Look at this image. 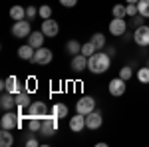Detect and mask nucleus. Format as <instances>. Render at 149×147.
Wrapping results in <instances>:
<instances>
[{"label":"nucleus","instance_id":"obj_25","mask_svg":"<svg viewBox=\"0 0 149 147\" xmlns=\"http://www.w3.org/2000/svg\"><path fill=\"white\" fill-rule=\"evenodd\" d=\"M28 129L30 131H40L42 129V117H28Z\"/></svg>","mask_w":149,"mask_h":147},{"label":"nucleus","instance_id":"obj_21","mask_svg":"<svg viewBox=\"0 0 149 147\" xmlns=\"http://www.w3.org/2000/svg\"><path fill=\"white\" fill-rule=\"evenodd\" d=\"M50 113H54L58 119L68 117V105H64V103H54V105H52V109H50Z\"/></svg>","mask_w":149,"mask_h":147},{"label":"nucleus","instance_id":"obj_23","mask_svg":"<svg viewBox=\"0 0 149 147\" xmlns=\"http://www.w3.org/2000/svg\"><path fill=\"white\" fill-rule=\"evenodd\" d=\"M90 42H92V44L95 46L97 50H102L103 46H105V36H103L102 32H95V34L92 36V40H90Z\"/></svg>","mask_w":149,"mask_h":147},{"label":"nucleus","instance_id":"obj_3","mask_svg":"<svg viewBox=\"0 0 149 147\" xmlns=\"http://www.w3.org/2000/svg\"><path fill=\"white\" fill-rule=\"evenodd\" d=\"M0 127L2 129H18L20 127V113L16 111H6L2 117H0Z\"/></svg>","mask_w":149,"mask_h":147},{"label":"nucleus","instance_id":"obj_33","mask_svg":"<svg viewBox=\"0 0 149 147\" xmlns=\"http://www.w3.org/2000/svg\"><path fill=\"white\" fill-rule=\"evenodd\" d=\"M60 4L66 6V8H74V6L78 4V0H60Z\"/></svg>","mask_w":149,"mask_h":147},{"label":"nucleus","instance_id":"obj_28","mask_svg":"<svg viewBox=\"0 0 149 147\" xmlns=\"http://www.w3.org/2000/svg\"><path fill=\"white\" fill-rule=\"evenodd\" d=\"M38 16H40L42 20H48V18H52V8H50L48 4L40 6V8H38Z\"/></svg>","mask_w":149,"mask_h":147},{"label":"nucleus","instance_id":"obj_26","mask_svg":"<svg viewBox=\"0 0 149 147\" xmlns=\"http://www.w3.org/2000/svg\"><path fill=\"white\" fill-rule=\"evenodd\" d=\"M137 8H139V14H141L143 18H149V0H139Z\"/></svg>","mask_w":149,"mask_h":147},{"label":"nucleus","instance_id":"obj_29","mask_svg":"<svg viewBox=\"0 0 149 147\" xmlns=\"http://www.w3.org/2000/svg\"><path fill=\"white\" fill-rule=\"evenodd\" d=\"M95 52H97V48H95V46L92 44V42H88V44H84L81 46V54H84V56H92V54H95Z\"/></svg>","mask_w":149,"mask_h":147},{"label":"nucleus","instance_id":"obj_32","mask_svg":"<svg viewBox=\"0 0 149 147\" xmlns=\"http://www.w3.org/2000/svg\"><path fill=\"white\" fill-rule=\"evenodd\" d=\"M137 14H139L137 4H127V16H137Z\"/></svg>","mask_w":149,"mask_h":147},{"label":"nucleus","instance_id":"obj_35","mask_svg":"<svg viewBox=\"0 0 149 147\" xmlns=\"http://www.w3.org/2000/svg\"><path fill=\"white\" fill-rule=\"evenodd\" d=\"M125 2H127V4H137L139 0H125Z\"/></svg>","mask_w":149,"mask_h":147},{"label":"nucleus","instance_id":"obj_14","mask_svg":"<svg viewBox=\"0 0 149 147\" xmlns=\"http://www.w3.org/2000/svg\"><path fill=\"white\" fill-rule=\"evenodd\" d=\"M14 105H16V95L10 93V91H4L2 98H0V107H2L4 111H10Z\"/></svg>","mask_w":149,"mask_h":147},{"label":"nucleus","instance_id":"obj_19","mask_svg":"<svg viewBox=\"0 0 149 147\" xmlns=\"http://www.w3.org/2000/svg\"><path fill=\"white\" fill-rule=\"evenodd\" d=\"M12 143H14L12 129H2V131H0V145L2 147H10Z\"/></svg>","mask_w":149,"mask_h":147},{"label":"nucleus","instance_id":"obj_15","mask_svg":"<svg viewBox=\"0 0 149 147\" xmlns=\"http://www.w3.org/2000/svg\"><path fill=\"white\" fill-rule=\"evenodd\" d=\"M72 70H74V72H84V70H88V56L76 54V56L72 58Z\"/></svg>","mask_w":149,"mask_h":147},{"label":"nucleus","instance_id":"obj_6","mask_svg":"<svg viewBox=\"0 0 149 147\" xmlns=\"http://www.w3.org/2000/svg\"><path fill=\"white\" fill-rule=\"evenodd\" d=\"M133 42L141 48H147L149 46V26L145 24H141L135 28V32H133Z\"/></svg>","mask_w":149,"mask_h":147},{"label":"nucleus","instance_id":"obj_7","mask_svg":"<svg viewBox=\"0 0 149 147\" xmlns=\"http://www.w3.org/2000/svg\"><path fill=\"white\" fill-rule=\"evenodd\" d=\"M52 58H54V54H52V50L50 48H38L36 50V54H34V64H40V66H46V64H50L52 62Z\"/></svg>","mask_w":149,"mask_h":147},{"label":"nucleus","instance_id":"obj_16","mask_svg":"<svg viewBox=\"0 0 149 147\" xmlns=\"http://www.w3.org/2000/svg\"><path fill=\"white\" fill-rule=\"evenodd\" d=\"M44 32H42V30H40V32H32V34L28 36V44L32 46V48H36V50H38V48H42V46H44Z\"/></svg>","mask_w":149,"mask_h":147},{"label":"nucleus","instance_id":"obj_5","mask_svg":"<svg viewBox=\"0 0 149 147\" xmlns=\"http://www.w3.org/2000/svg\"><path fill=\"white\" fill-rule=\"evenodd\" d=\"M93 109H95V100H93L92 95H84V98H80L76 102V111L81 113V115H88Z\"/></svg>","mask_w":149,"mask_h":147},{"label":"nucleus","instance_id":"obj_20","mask_svg":"<svg viewBox=\"0 0 149 147\" xmlns=\"http://www.w3.org/2000/svg\"><path fill=\"white\" fill-rule=\"evenodd\" d=\"M10 18L14 20V22L26 20V8H24V6H12L10 8Z\"/></svg>","mask_w":149,"mask_h":147},{"label":"nucleus","instance_id":"obj_2","mask_svg":"<svg viewBox=\"0 0 149 147\" xmlns=\"http://www.w3.org/2000/svg\"><path fill=\"white\" fill-rule=\"evenodd\" d=\"M56 131H58V117L54 115V113L44 115V117H42V129H40V133L50 137V135H54Z\"/></svg>","mask_w":149,"mask_h":147},{"label":"nucleus","instance_id":"obj_11","mask_svg":"<svg viewBox=\"0 0 149 147\" xmlns=\"http://www.w3.org/2000/svg\"><path fill=\"white\" fill-rule=\"evenodd\" d=\"M125 30H127V24L123 18H113L109 22V34L111 36H125Z\"/></svg>","mask_w":149,"mask_h":147},{"label":"nucleus","instance_id":"obj_27","mask_svg":"<svg viewBox=\"0 0 149 147\" xmlns=\"http://www.w3.org/2000/svg\"><path fill=\"white\" fill-rule=\"evenodd\" d=\"M137 79L141 82V84H149V66L137 70Z\"/></svg>","mask_w":149,"mask_h":147},{"label":"nucleus","instance_id":"obj_13","mask_svg":"<svg viewBox=\"0 0 149 147\" xmlns=\"http://www.w3.org/2000/svg\"><path fill=\"white\" fill-rule=\"evenodd\" d=\"M70 129L74 131V133H80L86 129V115H81V113L76 111L74 117H70Z\"/></svg>","mask_w":149,"mask_h":147},{"label":"nucleus","instance_id":"obj_1","mask_svg":"<svg viewBox=\"0 0 149 147\" xmlns=\"http://www.w3.org/2000/svg\"><path fill=\"white\" fill-rule=\"evenodd\" d=\"M111 66V58L109 54H103V52H95L92 56L88 58V70L92 72V74H103V72H107Z\"/></svg>","mask_w":149,"mask_h":147},{"label":"nucleus","instance_id":"obj_30","mask_svg":"<svg viewBox=\"0 0 149 147\" xmlns=\"http://www.w3.org/2000/svg\"><path fill=\"white\" fill-rule=\"evenodd\" d=\"M131 76H133V72H131V68H129V66H123V68L119 70V78H123L125 82L131 78Z\"/></svg>","mask_w":149,"mask_h":147},{"label":"nucleus","instance_id":"obj_4","mask_svg":"<svg viewBox=\"0 0 149 147\" xmlns=\"http://www.w3.org/2000/svg\"><path fill=\"white\" fill-rule=\"evenodd\" d=\"M30 34H32V26H30V20L28 18L14 22V26H12V36L14 38H28Z\"/></svg>","mask_w":149,"mask_h":147},{"label":"nucleus","instance_id":"obj_9","mask_svg":"<svg viewBox=\"0 0 149 147\" xmlns=\"http://www.w3.org/2000/svg\"><path fill=\"white\" fill-rule=\"evenodd\" d=\"M107 90H109V93L115 95V98L123 95V93H125V79L123 78H113L107 84Z\"/></svg>","mask_w":149,"mask_h":147},{"label":"nucleus","instance_id":"obj_36","mask_svg":"<svg viewBox=\"0 0 149 147\" xmlns=\"http://www.w3.org/2000/svg\"><path fill=\"white\" fill-rule=\"evenodd\" d=\"M147 66H149V62H147Z\"/></svg>","mask_w":149,"mask_h":147},{"label":"nucleus","instance_id":"obj_12","mask_svg":"<svg viewBox=\"0 0 149 147\" xmlns=\"http://www.w3.org/2000/svg\"><path fill=\"white\" fill-rule=\"evenodd\" d=\"M102 123H103V117H102V113H100V111L93 109L92 113L86 115V127H88V129H100Z\"/></svg>","mask_w":149,"mask_h":147},{"label":"nucleus","instance_id":"obj_22","mask_svg":"<svg viewBox=\"0 0 149 147\" xmlns=\"http://www.w3.org/2000/svg\"><path fill=\"white\" fill-rule=\"evenodd\" d=\"M66 50H68V54H72V56L81 54V44L78 42V40H70L68 44H66Z\"/></svg>","mask_w":149,"mask_h":147},{"label":"nucleus","instance_id":"obj_31","mask_svg":"<svg viewBox=\"0 0 149 147\" xmlns=\"http://www.w3.org/2000/svg\"><path fill=\"white\" fill-rule=\"evenodd\" d=\"M36 16H38V8H36V6H28V8H26V18L32 20Z\"/></svg>","mask_w":149,"mask_h":147},{"label":"nucleus","instance_id":"obj_24","mask_svg":"<svg viewBox=\"0 0 149 147\" xmlns=\"http://www.w3.org/2000/svg\"><path fill=\"white\" fill-rule=\"evenodd\" d=\"M111 14H113V18H125L127 16V6H123V4H115L113 8H111Z\"/></svg>","mask_w":149,"mask_h":147},{"label":"nucleus","instance_id":"obj_8","mask_svg":"<svg viewBox=\"0 0 149 147\" xmlns=\"http://www.w3.org/2000/svg\"><path fill=\"white\" fill-rule=\"evenodd\" d=\"M48 113H50V109H48L46 102H32L28 107V117H44Z\"/></svg>","mask_w":149,"mask_h":147},{"label":"nucleus","instance_id":"obj_18","mask_svg":"<svg viewBox=\"0 0 149 147\" xmlns=\"http://www.w3.org/2000/svg\"><path fill=\"white\" fill-rule=\"evenodd\" d=\"M30 91L26 90L22 93H16V107H30Z\"/></svg>","mask_w":149,"mask_h":147},{"label":"nucleus","instance_id":"obj_10","mask_svg":"<svg viewBox=\"0 0 149 147\" xmlns=\"http://www.w3.org/2000/svg\"><path fill=\"white\" fill-rule=\"evenodd\" d=\"M42 32L46 34V38H56L58 32H60V24L56 20H52V18L42 20Z\"/></svg>","mask_w":149,"mask_h":147},{"label":"nucleus","instance_id":"obj_34","mask_svg":"<svg viewBox=\"0 0 149 147\" xmlns=\"http://www.w3.org/2000/svg\"><path fill=\"white\" fill-rule=\"evenodd\" d=\"M26 145H28V147H38V141H36L34 137H30V139L26 141Z\"/></svg>","mask_w":149,"mask_h":147},{"label":"nucleus","instance_id":"obj_17","mask_svg":"<svg viewBox=\"0 0 149 147\" xmlns=\"http://www.w3.org/2000/svg\"><path fill=\"white\" fill-rule=\"evenodd\" d=\"M34 54H36V48H32L30 44L20 46V48H18V56L22 58V60H28V62H32V60H34Z\"/></svg>","mask_w":149,"mask_h":147}]
</instances>
